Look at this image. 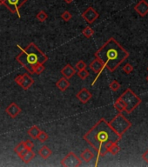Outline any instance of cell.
Listing matches in <instances>:
<instances>
[{"mask_svg":"<svg viewBox=\"0 0 148 167\" xmlns=\"http://www.w3.org/2000/svg\"><path fill=\"white\" fill-rule=\"evenodd\" d=\"M98 153L99 157L106 156L108 148L113 143H119L122 137L117 134L105 119L96 123L83 137Z\"/></svg>","mask_w":148,"mask_h":167,"instance_id":"6da1fadb","label":"cell"},{"mask_svg":"<svg viewBox=\"0 0 148 167\" xmlns=\"http://www.w3.org/2000/svg\"><path fill=\"white\" fill-rule=\"evenodd\" d=\"M95 57L104 64L105 67L113 72L129 57V52L115 38H110L96 51Z\"/></svg>","mask_w":148,"mask_h":167,"instance_id":"7a4b0ae2","label":"cell"},{"mask_svg":"<svg viewBox=\"0 0 148 167\" xmlns=\"http://www.w3.org/2000/svg\"><path fill=\"white\" fill-rule=\"evenodd\" d=\"M21 50V52L16 57V60L30 73L34 74V67L39 64H45L48 59L47 55L43 52L34 43L29 44L25 49L20 45H17Z\"/></svg>","mask_w":148,"mask_h":167,"instance_id":"3957f363","label":"cell"},{"mask_svg":"<svg viewBox=\"0 0 148 167\" xmlns=\"http://www.w3.org/2000/svg\"><path fill=\"white\" fill-rule=\"evenodd\" d=\"M125 107V112L127 114L132 113V112L141 104V98L137 96L131 89H127L118 98Z\"/></svg>","mask_w":148,"mask_h":167,"instance_id":"277c9868","label":"cell"},{"mask_svg":"<svg viewBox=\"0 0 148 167\" xmlns=\"http://www.w3.org/2000/svg\"><path fill=\"white\" fill-rule=\"evenodd\" d=\"M108 123L111 128L114 130V131L120 137H122L124 133H126L132 126V123L121 112H119V114Z\"/></svg>","mask_w":148,"mask_h":167,"instance_id":"5b68a950","label":"cell"},{"mask_svg":"<svg viewBox=\"0 0 148 167\" xmlns=\"http://www.w3.org/2000/svg\"><path fill=\"white\" fill-rule=\"evenodd\" d=\"M82 165L81 158L77 156L73 151L69 152L61 160V165L64 167H79Z\"/></svg>","mask_w":148,"mask_h":167,"instance_id":"8992f818","label":"cell"},{"mask_svg":"<svg viewBox=\"0 0 148 167\" xmlns=\"http://www.w3.org/2000/svg\"><path fill=\"white\" fill-rule=\"evenodd\" d=\"M26 2L27 0H4L2 5L6 6L11 13H16L18 17H20L19 10Z\"/></svg>","mask_w":148,"mask_h":167,"instance_id":"52a82bcc","label":"cell"},{"mask_svg":"<svg viewBox=\"0 0 148 167\" xmlns=\"http://www.w3.org/2000/svg\"><path fill=\"white\" fill-rule=\"evenodd\" d=\"M89 67H90L91 70H92L94 73L97 74V78H96L95 79H94V81L92 83V85H94L95 82L97 81V79L99 78V77L100 73L102 72V70H104L105 66H104V64L101 62L100 60L96 58L95 59L93 60V61H92V62H91V64L89 65Z\"/></svg>","mask_w":148,"mask_h":167,"instance_id":"ba28073f","label":"cell"},{"mask_svg":"<svg viewBox=\"0 0 148 167\" xmlns=\"http://www.w3.org/2000/svg\"><path fill=\"white\" fill-rule=\"evenodd\" d=\"M99 14L92 7H88V8L83 12V14H82V17H83L88 24H92L93 22L95 21L96 19L99 18Z\"/></svg>","mask_w":148,"mask_h":167,"instance_id":"9c48e42d","label":"cell"},{"mask_svg":"<svg viewBox=\"0 0 148 167\" xmlns=\"http://www.w3.org/2000/svg\"><path fill=\"white\" fill-rule=\"evenodd\" d=\"M22 112L21 108L19 107L16 103H11L6 108V112L9 115L11 119H15Z\"/></svg>","mask_w":148,"mask_h":167,"instance_id":"30bf717a","label":"cell"},{"mask_svg":"<svg viewBox=\"0 0 148 167\" xmlns=\"http://www.w3.org/2000/svg\"><path fill=\"white\" fill-rule=\"evenodd\" d=\"M92 97V94L86 88H82L80 92L77 93L76 97L80 100L82 104H86Z\"/></svg>","mask_w":148,"mask_h":167,"instance_id":"8fae6325","label":"cell"},{"mask_svg":"<svg viewBox=\"0 0 148 167\" xmlns=\"http://www.w3.org/2000/svg\"><path fill=\"white\" fill-rule=\"evenodd\" d=\"M134 10L140 17H145L148 13V3L146 0H141L134 7Z\"/></svg>","mask_w":148,"mask_h":167,"instance_id":"7c38bea8","label":"cell"},{"mask_svg":"<svg viewBox=\"0 0 148 167\" xmlns=\"http://www.w3.org/2000/svg\"><path fill=\"white\" fill-rule=\"evenodd\" d=\"M60 72H61V74L63 75V77H64V78H66L67 79H69V78H72L74 76V74L76 73V69H75L74 67H72L70 64H67V65H65L63 69L61 70Z\"/></svg>","mask_w":148,"mask_h":167,"instance_id":"4fadbf2b","label":"cell"},{"mask_svg":"<svg viewBox=\"0 0 148 167\" xmlns=\"http://www.w3.org/2000/svg\"><path fill=\"white\" fill-rule=\"evenodd\" d=\"M33 84H34V80L29 76L28 73L23 74V79H22L21 84H20L19 86H21L24 90L26 91V90H28L30 87L32 86Z\"/></svg>","mask_w":148,"mask_h":167,"instance_id":"5bb4252c","label":"cell"},{"mask_svg":"<svg viewBox=\"0 0 148 167\" xmlns=\"http://www.w3.org/2000/svg\"><path fill=\"white\" fill-rule=\"evenodd\" d=\"M56 86L58 87L61 92H64V91H66L67 88L70 86V82H69L68 79H67L66 78L63 77V78H61L59 80L57 81Z\"/></svg>","mask_w":148,"mask_h":167,"instance_id":"9a60e30c","label":"cell"},{"mask_svg":"<svg viewBox=\"0 0 148 167\" xmlns=\"http://www.w3.org/2000/svg\"><path fill=\"white\" fill-rule=\"evenodd\" d=\"M80 158H81V160L86 162V163H89L94 158V153L91 151L90 149L87 148V149H85V151L81 153Z\"/></svg>","mask_w":148,"mask_h":167,"instance_id":"2e32d148","label":"cell"},{"mask_svg":"<svg viewBox=\"0 0 148 167\" xmlns=\"http://www.w3.org/2000/svg\"><path fill=\"white\" fill-rule=\"evenodd\" d=\"M38 154L39 156L41 157L44 159H47L49 157L51 156L53 154V151L52 150L46 146H44L43 147H41L38 151Z\"/></svg>","mask_w":148,"mask_h":167,"instance_id":"e0dca14e","label":"cell"},{"mask_svg":"<svg viewBox=\"0 0 148 167\" xmlns=\"http://www.w3.org/2000/svg\"><path fill=\"white\" fill-rule=\"evenodd\" d=\"M41 131H40V129L37 127V126H36V125H34V126H32L30 129L28 130V135L32 138V139H37V137H38V134H39V132H40Z\"/></svg>","mask_w":148,"mask_h":167,"instance_id":"ac0fdd59","label":"cell"},{"mask_svg":"<svg viewBox=\"0 0 148 167\" xmlns=\"http://www.w3.org/2000/svg\"><path fill=\"white\" fill-rule=\"evenodd\" d=\"M35 156H36V154H35L34 151H32V150H28L26 154L22 158V161L24 162L25 164H29L35 158Z\"/></svg>","mask_w":148,"mask_h":167,"instance_id":"d6986e66","label":"cell"},{"mask_svg":"<svg viewBox=\"0 0 148 167\" xmlns=\"http://www.w3.org/2000/svg\"><path fill=\"white\" fill-rule=\"evenodd\" d=\"M120 151V147L119 146L118 143H113L108 148V152L111 153V155H117Z\"/></svg>","mask_w":148,"mask_h":167,"instance_id":"ffe728a7","label":"cell"},{"mask_svg":"<svg viewBox=\"0 0 148 167\" xmlns=\"http://www.w3.org/2000/svg\"><path fill=\"white\" fill-rule=\"evenodd\" d=\"M82 34H83V36H84L85 38H90L93 36V34H94V31H93V29H92V27L86 26L83 29V31H82Z\"/></svg>","mask_w":148,"mask_h":167,"instance_id":"44dd1931","label":"cell"},{"mask_svg":"<svg viewBox=\"0 0 148 167\" xmlns=\"http://www.w3.org/2000/svg\"><path fill=\"white\" fill-rule=\"evenodd\" d=\"M36 18H37V20H38L39 22H45L48 18L47 13H46L45 11H40L37 14V16H36Z\"/></svg>","mask_w":148,"mask_h":167,"instance_id":"7402d4cb","label":"cell"},{"mask_svg":"<svg viewBox=\"0 0 148 167\" xmlns=\"http://www.w3.org/2000/svg\"><path fill=\"white\" fill-rule=\"evenodd\" d=\"M48 139H49V136H48L47 133L41 131L39 132V134H38V137H37V139H38L41 143H45V142H46L48 140Z\"/></svg>","mask_w":148,"mask_h":167,"instance_id":"603a6c76","label":"cell"},{"mask_svg":"<svg viewBox=\"0 0 148 167\" xmlns=\"http://www.w3.org/2000/svg\"><path fill=\"white\" fill-rule=\"evenodd\" d=\"M109 86H110V89L112 92H118L119 90V88H120V84L117 80H113L112 82H111Z\"/></svg>","mask_w":148,"mask_h":167,"instance_id":"cb8c5ba5","label":"cell"},{"mask_svg":"<svg viewBox=\"0 0 148 167\" xmlns=\"http://www.w3.org/2000/svg\"><path fill=\"white\" fill-rule=\"evenodd\" d=\"M89 75H90L89 71L86 70L85 69H83V70H79V71H78V76L80 77L82 80H84L85 78H87L89 77Z\"/></svg>","mask_w":148,"mask_h":167,"instance_id":"d4e9b609","label":"cell"},{"mask_svg":"<svg viewBox=\"0 0 148 167\" xmlns=\"http://www.w3.org/2000/svg\"><path fill=\"white\" fill-rule=\"evenodd\" d=\"M72 15L71 12H69L68 11H64L63 13L61 14V18L63 19L64 21L65 22L70 21V20L72 19Z\"/></svg>","mask_w":148,"mask_h":167,"instance_id":"484cf974","label":"cell"},{"mask_svg":"<svg viewBox=\"0 0 148 167\" xmlns=\"http://www.w3.org/2000/svg\"><path fill=\"white\" fill-rule=\"evenodd\" d=\"M45 70V67L44 66V65H43V64H39V65H36V66L34 67V73H36L37 75H39V74H41Z\"/></svg>","mask_w":148,"mask_h":167,"instance_id":"4316f807","label":"cell"},{"mask_svg":"<svg viewBox=\"0 0 148 167\" xmlns=\"http://www.w3.org/2000/svg\"><path fill=\"white\" fill-rule=\"evenodd\" d=\"M86 68V64L83 60H80L77 62V64L75 65V69L78 70H81L83 69H85Z\"/></svg>","mask_w":148,"mask_h":167,"instance_id":"83f0119b","label":"cell"},{"mask_svg":"<svg viewBox=\"0 0 148 167\" xmlns=\"http://www.w3.org/2000/svg\"><path fill=\"white\" fill-rule=\"evenodd\" d=\"M114 108L116 109L119 112H124V111H125V107H124V105H123L121 103L119 102L118 99H117L116 101H115V103H114Z\"/></svg>","mask_w":148,"mask_h":167,"instance_id":"f1b7e54d","label":"cell"},{"mask_svg":"<svg viewBox=\"0 0 148 167\" xmlns=\"http://www.w3.org/2000/svg\"><path fill=\"white\" fill-rule=\"evenodd\" d=\"M25 142L24 141H22V142H20L18 146L14 148V151L16 152L17 154H18L20 151H22L23 150H25Z\"/></svg>","mask_w":148,"mask_h":167,"instance_id":"f546056e","label":"cell"},{"mask_svg":"<svg viewBox=\"0 0 148 167\" xmlns=\"http://www.w3.org/2000/svg\"><path fill=\"white\" fill-rule=\"evenodd\" d=\"M123 70L127 73V74H130L131 72H132L133 70V66L130 64H127V65H124L123 67Z\"/></svg>","mask_w":148,"mask_h":167,"instance_id":"4dcf8cb0","label":"cell"},{"mask_svg":"<svg viewBox=\"0 0 148 167\" xmlns=\"http://www.w3.org/2000/svg\"><path fill=\"white\" fill-rule=\"evenodd\" d=\"M24 142H25V146L27 150H32L34 148V144L32 140H26Z\"/></svg>","mask_w":148,"mask_h":167,"instance_id":"1f68e13d","label":"cell"},{"mask_svg":"<svg viewBox=\"0 0 148 167\" xmlns=\"http://www.w3.org/2000/svg\"><path fill=\"white\" fill-rule=\"evenodd\" d=\"M22 79H23V75H18L17 76L16 78H15V82H16L17 84L18 85H20V84H21L22 82Z\"/></svg>","mask_w":148,"mask_h":167,"instance_id":"d6a6232c","label":"cell"},{"mask_svg":"<svg viewBox=\"0 0 148 167\" xmlns=\"http://www.w3.org/2000/svg\"><path fill=\"white\" fill-rule=\"evenodd\" d=\"M27 151H28V150H27L26 148H25V150H23V151H20V152H19V153H18V157H19V158H21V159H22V158H24V156H25V155L26 154Z\"/></svg>","mask_w":148,"mask_h":167,"instance_id":"836d02e7","label":"cell"},{"mask_svg":"<svg viewBox=\"0 0 148 167\" xmlns=\"http://www.w3.org/2000/svg\"><path fill=\"white\" fill-rule=\"evenodd\" d=\"M142 158L148 164V150L142 155Z\"/></svg>","mask_w":148,"mask_h":167,"instance_id":"e575fe53","label":"cell"},{"mask_svg":"<svg viewBox=\"0 0 148 167\" xmlns=\"http://www.w3.org/2000/svg\"><path fill=\"white\" fill-rule=\"evenodd\" d=\"M66 4H72V2H73L74 0H64Z\"/></svg>","mask_w":148,"mask_h":167,"instance_id":"d590c367","label":"cell"},{"mask_svg":"<svg viewBox=\"0 0 148 167\" xmlns=\"http://www.w3.org/2000/svg\"><path fill=\"white\" fill-rule=\"evenodd\" d=\"M3 2H4V0H0V5H2V4H3Z\"/></svg>","mask_w":148,"mask_h":167,"instance_id":"8d00e7d4","label":"cell"},{"mask_svg":"<svg viewBox=\"0 0 148 167\" xmlns=\"http://www.w3.org/2000/svg\"><path fill=\"white\" fill-rule=\"evenodd\" d=\"M146 80H147V81H148V77H147V78H146Z\"/></svg>","mask_w":148,"mask_h":167,"instance_id":"74e56055","label":"cell"}]
</instances>
